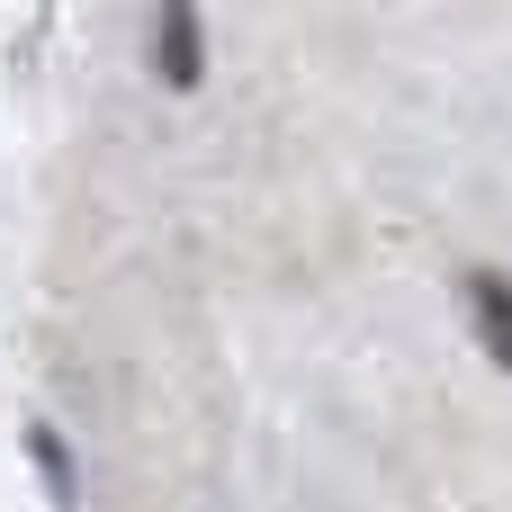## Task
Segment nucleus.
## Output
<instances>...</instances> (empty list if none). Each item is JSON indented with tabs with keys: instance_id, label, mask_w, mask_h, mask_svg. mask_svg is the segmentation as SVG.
Returning a JSON list of instances; mask_svg holds the SVG:
<instances>
[{
	"instance_id": "7ed1b4c3",
	"label": "nucleus",
	"mask_w": 512,
	"mask_h": 512,
	"mask_svg": "<svg viewBox=\"0 0 512 512\" xmlns=\"http://www.w3.org/2000/svg\"><path fill=\"white\" fill-rule=\"evenodd\" d=\"M27 459H36V468L54 477V495L72 504V459H63V441H54V432H27Z\"/></svg>"
},
{
	"instance_id": "f257e3e1",
	"label": "nucleus",
	"mask_w": 512,
	"mask_h": 512,
	"mask_svg": "<svg viewBox=\"0 0 512 512\" xmlns=\"http://www.w3.org/2000/svg\"><path fill=\"white\" fill-rule=\"evenodd\" d=\"M468 324H477L486 360L512 378V279L504 270H468Z\"/></svg>"
},
{
	"instance_id": "f03ea898",
	"label": "nucleus",
	"mask_w": 512,
	"mask_h": 512,
	"mask_svg": "<svg viewBox=\"0 0 512 512\" xmlns=\"http://www.w3.org/2000/svg\"><path fill=\"white\" fill-rule=\"evenodd\" d=\"M153 63H162V81H171V90H189V81H198V63H207V27H198V9H180V0H171V9L153 18Z\"/></svg>"
}]
</instances>
